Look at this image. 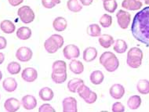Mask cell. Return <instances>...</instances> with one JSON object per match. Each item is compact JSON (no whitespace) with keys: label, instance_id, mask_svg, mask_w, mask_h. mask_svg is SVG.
<instances>
[{"label":"cell","instance_id":"27","mask_svg":"<svg viewBox=\"0 0 149 112\" xmlns=\"http://www.w3.org/2000/svg\"><path fill=\"white\" fill-rule=\"evenodd\" d=\"M137 91L142 95L149 94V81L147 79L139 80L136 84Z\"/></svg>","mask_w":149,"mask_h":112},{"label":"cell","instance_id":"37","mask_svg":"<svg viewBox=\"0 0 149 112\" xmlns=\"http://www.w3.org/2000/svg\"><path fill=\"white\" fill-rule=\"evenodd\" d=\"M111 111L113 112H123L125 111V107L121 102H116L112 104Z\"/></svg>","mask_w":149,"mask_h":112},{"label":"cell","instance_id":"41","mask_svg":"<svg viewBox=\"0 0 149 112\" xmlns=\"http://www.w3.org/2000/svg\"><path fill=\"white\" fill-rule=\"evenodd\" d=\"M79 2L81 3L82 6H90L93 2V0H79Z\"/></svg>","mask_w":149,"mask_h":112},{"label":"cell","instance_id":"17","mask_svg":"<svg viewBox=\"0 0 149 112\" xmlns=\"http://www.w3.org/2000/svg\"><path fill=\"white\" fill-rule=\"evenodd\" d=\"M68 27V21L64 17H57L53 21V28L56 31L61 32L66 30Z\"/></svg>","mask_w":149,"mask_h":112},{"label":"cell","instance_id":"5","mask_svg":"<svg viewBox=\"0 0 149 112\" xmlns=\"http://www.w3.org/2000/svg\"><path fill=\"white\" fill-rule=\"evenodd\" d=\"M17 15L21 22L26 24L33 22L36 18V14L33 10L29 6H23L19 8L17 10Z\"/></svg>","mask_w":149,"mask_h":112},{"label":"cell","instance_id":"45","mask_svg":"<svg viewBox=\"0 0 149 112\" xmlns=\"http://www.w3.org/2000/svg\"><path fill=\"white\" fill-rule=\"evenodd\" d=\"M140 1H145V0H140Z\"/></svg>","mask_w":149,"mask_h":112},{"label":"cell","instance_id":"33","mask_svg":"<svg viewBox=\"0 0 149 112\" xmlns=\"http://www.w3.org/2000/svg\"><path fill=\"white\" fill-rule=\"evenodd\" d=\"M103 6L104 9L107 12L112 13L116 11L118 7V3L116 2V0H104Z\"/></svg>","mask_w":149,"mask_h":112},{"label":"cell","instance_id":"35","mask_svg":"<svg viewBox=\"0 0 149 112\" xmlns=\"http://www.w3.org/2000/svg\"><path fill=\"white\" fill-rule=\"evenodd\" d=\"M100 24L103 28H109L112 24V17L109 14H103L100 18Z\"/></svg>","mask_w":149,"mask_h":112},{"label":"cell","instance_id":"22","mask_svg":"<svg viewBox=\"0 0 149 112\" xmlns=\"http://www.w3.org/2000/svg\"><path fill=\"white\" fill-rule=\"evenodd\" d=\"M39 97L43 101H50L54 97V93L49 87H43L39 93Z\"/></svg>","mask_w":149,"mask_h":112},{"label":"cell","instance_id":"26","mask_svg":"<svg viewBox=\"0 0 149 112\" xmlns=\"http://www.w3.org/2000/svg\"><path fill=\"white\" fill-rule=\"evenodd\" d=\"M128 49V45L126 42L123 39H117L114 42L113 49L117 54H124Z\"/></svg>","mask_w":149,"mask_h":112},{"label":"cell","instance_id":"31","mask_svg":"<svg viewBox=\"0 0 149 112\" xmlns=\"http://www.w3.org/2000/svg\"><path fill=\"white\" fill-rule=\"evenodd\" d=\"M86 32L91 37H99L101 35V28L97 24H92L88 26Z\"/></svg>","mask_w":149,"mask_h":112},{"label":"cell","instance_id":"2","mask_svg":"<svg viewBox=\"0 0 149 112\" xmlns=\"http://www.w3.org/2000/svg\"><path fill=\"white\" fill-rule=\"evenodd\" d=\"M100 64L108 72L116 71L119 67V61L117 56L111 52H104L101 54L99 60Z\"/></svg>","mask_w":149,"mask_h":112},{"label":"cell","instance_id":"30","mask_svg":"<svg viewBox=\"0 0 149 112\" xmlns=\"http://www.w3.org/2000/svg\"><path fill=\"white\" fill-rule=\"evenodd\" d=\"M53 72L55 73H61L67 71V64L64 61H54L52 65Z\"/></svg>","mask_w":149,"mask_h":112},{"label":"cell","instance_id":"14","mask_svg":"<svg viewBox=\"0 0 149 112\" xmlns=\"http://www.w3.org/2000/svg\"><path fill=\"white\" fill-rule=\"evenodd\" d=\"M21 104L23 105L24 109L28 111L35 109L37 107V100L36 97L31 95H26L21 99Z\"/></svg>","mask_w":149,"mask_h":112},{"label":"cell","instance_id":"39","mask_svg":"<svg viewBox=\"0 0 149 112\" xmlns=\"http://www.w3.org/2000/svg\"><path fill=\"white\" fill-rule=\"evenodd\" d=\"M7 46V41L3 36H0V50L4 49Z\"/></svg>","mask_w":149,"mask_h":112},{"label":"cell","instance_id":"42","mask_svg":"<svg viewBox=\"0 0 149 112\" xmlns=\"http://www.w3.org/2000/svg\"><path fill=\"white\" fill-rule=\"evenodd\" d=\"M4 60H5V55L3 53H0V65L3 64Z\"/></svg>","mask_w":149,"mask_h":112},{"label":"cell","instance_id":"29","mask_svg":"<svg viewBox=\"0 0 149 112\" xmlns=\"http://www.w3.org/2000/svg\"><path fill=\"white\" fill-rule=\"evenodd\" d=\"M67 7L72 13H79L82 10V5L79 0H68L67 2Z\"/></svg>","mask_w":149,"mask_h":112},{"label":"cell","instance_id":"7","mask_svg":"<svg viewBox=\"0 0 149 112\" xmlns=\"http://www.w3.org/2000/svg\"><path fill=\"white\" fill-rule=\"evenodd\" d=\"M33 56V52L31 49L26 46H22L16 52V58L21 62H29Z\"/></svg>","mask_w":149,"mask_h":112},{"label":"cell","instance_id":"36","mask_svg":"<svg viewBox=\"0 0 149 112\" xmlns=\"http://www.w3.org/2000/svg\"><path fill=\"white\" fill-rule=\"evenodd\" d=\"M61 0H42V5L46 9H53L55 6L61 3Z\"/></svg>","mask_w":149,"mask_h":112},{"label":"cell","instance_id":"44","mask_svg":"<svg viewBox=\"0 0 149 112\" xmlns=\"http://www.w3.org/2000/svg\"><path fill=\"white\" fill-rule=\"evenodd\" d=\"M2 79H3V73H2V71H0V81L2 80Z\"/></svg>","mask_w":149,"mask_h":112},{"label":"cell","instance_id":"1","mask_svg":"<svg viewBox=\"0 0 149 112\" xmlns=\"http://www.w3.org/2000/svg\"><path fill=\"white\" fill-rule=\"evenodd\" d=\"M131 32L136 40L149 46V6L134 16Z\"/></svg>","mask_w":149,"mask_h":112},{"label":"cell","instance_id":"10","mask_svg":"<svg viewBox=\"0 0 149 112\" xmlns=\"http://www.w3.org/2000/svg\"><path fill=\"white\" fill-rule=\"evenodd\" d=\"M44 48L48 54H54L57 53L60 48L59 44L56 40V38H54V35H52L49 38H47L45 42H44Z\"/></svg>","mask_w":149,"mask_h":112},{"label":"cell","instance_id":"32","mask_svg":"<svg viewBox=\"0 0 149 112\" xmlns=\"http://www.w3.org/2000/svg\"><path fill=\"white\" fill-rule=\"evenodd\" d=\"M51 79L53 81L55 82L56 84H62L67 80V71L61 72V73L52 72Z\"/></svg>","mask_w":149,"mask_h":112},{"label":"cell","instance_id":"23","mask_svg":"<svg viewBox=\"0 0 149 112\" xmlns=\"http://www.w3.org/2000/svg\"><path fill=\"white\" fill-rule=\"evenodd\" d=\"M17 37L21 40H28L31 38V30L29 27H21L16 32Z\"/></svg>","mask_w":149,"mask_h":112},{"label":"cell","instance_id":"40","mask_svg":"<svg viewBox=\"0 0 149 112\" xmlns=\"http://www.w3.org/2000/svg\"><path fill=\"white\" fill-rule=\"evenodd\" d=\"M12 6H17L23 3L24 0H7Z\"/></svg>","mask_w":149,"mask_h":112},{"label":"cell","instance_id":"18","mask_svg":"<svg viewBox=\"0 0 149 112\" xmlns=\"http://www.w3.org/2000/svg\"><path fill=\"white\" fill-rule=\"evenodd\" d=\"M98 42L100 45L103 48L108 49L110 48L111 46L114 45V42H115V40H114V38L110 35H108V34H104V35H100L99 36V38H98Z\"/></svg>","mask_w":149,"mask_h":112},{"label":"cell","instance_id":"13","mask_svg":"<svg viewBox=\"0 0 149 112\" xmlns=\"http://www.w3.org/2000/svg\"><path fill=\"white\" fill-rule=\"evenodd\" d=\"M21 107V102L17 99L11 97L9 98L4 103V108L8 112H16Z\"/></svg>","mask_w":149,"mask_h":112},{"label":"cell","instance_id":"19","mask_svg":"<svg viewBox=\"0 0 149 112\" xmlns=\"http://www.w3.org/2000/svg\"><path fill=\"white\" fill-rule=\"evenodd\" d=\"M69 69L74 74H81L84 71V65L81 61L73 59L69 64Z\"/></svg>","mask_w":149,"mask_h":112},{"label":"cell","instance_id":"8","mask_svg":"<svg viewBox=\"0 0 149 112\" xmlns=\"http://www.w3.org/2000/svg\"><path fill=\"white\" fill-rule=\"evenodd\" d=\"M63 54L67 60L76 59L80 56L79 48L74 44H70L64 47L63 49Z\"/></svg>","mask_w":149,"mask_h":112},{"label":"cell","instance_id":"24","mask_svg":"<svg viewBox=\"0 0 149 112\" xmlns=\"http://www.w3.org/2000/svg\"><path fill=\"white\" fill-rule=\"evenodd\" d=\"M141 105V98L140 96L134 95L129 98L127 100V106L130 110H136Z\"/></svg>","mask_w":149,"mask_h":112},{"label":"cell","instance_id":"12","mask_svg":"<svg viewBox=\"0 0 149 112\" xmlns=\"http://www.w3.org/2000/svg\"><path fill=\"white\" fill-rule=\"evenodd\" d=\"M126 90L123 85L121 84H114L111 86L109 89V93L111 97L116 99H119L123 98L125 95Z\"/></svg>","mask_w":149,"mask_h":112},{"label":"cell","instance_id":"11","mask_svg":"<svg viewBox=\"0 0 149 112\" xmlns=\"http://www.w3.org/2000/svg\"><path fill=\"white\" fill-rule=\"evenodd\" d=\"M21 78L27 82H33L38 78V72L33 67H26L22 71Z\"/></svg>","mask_w":149,"mask_h":112},{"label":"cell","instance_id":"16","mask_svg":"<svg viewBox=\"0 0 149 112\" xmlns=\"http://www.w3.org/2000/svg\"><path fill=\"white\" fill-rule=\"evenodd\" d=\"M97 50L94 47L90 46V47L86 48L83 51L82 58L86 63H90V62L93 61L97 58Z\"/></svg>","mask_w":149,"mask_h":112},{"label":"cell","instance_id":"20","mask_svg":"<svg viewBox=\"0 0 149 112\" xmlns=\"http://www.w3.org/2000/svg\"><path fill=\"white\" fill-rule=\"evenodd\" d=\"M3 89L8 93L14 92L17 88V82L13 78H6L3 82Z\"/></svg>","mask_w":149,"mask_h":112},{"label":"cell","instance_id":"28","mask_svg":"<svg viewBox=\"0 0 149 112\" xmlns=\"http://www.w3.org/2000/svg\"><path fill=\"white\" fill-rule=\"evenodd\" d=\"M83 83H84V81L82 79H79V78L72 79L68 82V89L71 93H77V89L79 87V86Z\"/></svg>","mask_w":149,"mask_h":112},{"label":"cell","instance_id":"6","mask_svg":"<svg viewBox=\"0 0 149 112\" xmlns=\"http://www.w3.org/2000/svg\"><path fill=\"white\" fill-rule=\"evenodd\" d=\"M116 18L118 26L122 29H127L131 22V14L126 10H120L116 13Z\"/></svg>","mask_w":149,"mask_h":112},{"label":"cell","instance_id":"21","mask_svg":"<svg viewBox=\"0 0 149 112\" xmlns=\"http://www.w3.org/2000/svg\"><path fill=\"white\" fill-rule=\"evenodd\" d=\"M0 29L6 34H12L16 30L14 24L9 20H4L0 23Z\"/></svg>","mask_w":149,"mask_h":112},{"label":"cell","instance_id":"25","mask_svg":"<svg viewBox=\"0 0 149 112\" xmlns=\"http://www.w3.org/2000/svg\"><path fill=\"white\" fill-rule=\"evenodd\" d=\"M90 79L93 84L97 86L103 82L104 79V75L101 71H94L90 74Z\"/></svg>","mask_w":149,"mask_h":112},{"label":"cell","instance_id":"15","mask_svg":"<svg viewBox=\"0 0 149 112\" xmlns=\"http://www.w3.org/2000/svg\"><path fill=\"white\" fill-rule=\"evenodd\" d=\"M142 6L143 3L140 0H123L122 3V7L130 11L140 10Z\"/></svg>","mask_w":149,"mask_h":112},{"label":"cell","instance_id":"3","mask_svg":"<svg viewBox=\"0 0 149 112\" xmlns=\"http://www.w3.org/2000/svg\"><path fill=\"white\" fill-rule=\"evenodd\" d=\"M143 57L144 54L141 49L137 47H133L127 53L126 63L131 68H138L141 65Z\"/></svg>","mask_w":149,"mask_h":112},{"label":"cell","instance_id":"43","mask_svg":"<svg viewBox=\"0 0 149 112\" xmlns=\"http://www.w3.org/2000/svg\"><path fill=\"white\" fill-rule=\"evenodd\" d=\"M144 3H145L147 6H149V0H145V1H144Z\"/></svg>","mask_w":149,"mask_h":112},{"label":"cell","instance_id":"4","mask_svg":"<svg viewBox=\"0 0 149 112\" xmlns=\"http://www.w3.org/2000/svg\"><path fill=\"white\" fill-rule=\"evenodd\" d=\"M77 93L82 99H84V101L88 104H92L95 103L97 99V95L95 92L90 90V89L87 86H86L84 83L79 86L77 89Z\"/></svg>","mask_w":149,"mask_h":112},{"label":"cell","instance_id":"34","mask_svg":"<svg viewBox=\"0 0 149 112\" xmlns=\"http://www.w3.org/2000/svg\"><path fill=\"white\" fill-rule=\"evenodd\" d=\"M21 70V64H18L17 62L16 61H13L10 62V64L7 65V71L10 74H17L20 73V71Z\"/></svg>","mask_w":149,"mask_h":112},{"label":"cell","instance_id":"46","mask_svg":"<svg viewBox=\"0 0 149 112\" xmlns=\"http://www.w3.org/2000/svg\"><path fill=\"white\" fill-rule=\"evenodd\" d=\"M102 1H104V0H102Z\"/></svg>","mask_w":149,"mask_h":112},{"label":"cell","instance_id":"9","mask_svg":"<svg viewBox=\"0 0 149 112\" xmlns=\"http://www.w3.org/2000/svg\"><path fill=\"white\" fill-rule=\"evenodd\" d=\"M62 107L64 112H77V100L72 97H66L62 101Z\"/></svg>","mask_w":149,"mask_h":112},{"label":"cell","instance_id":"38","mask_svg":"<svg viewBox=\"0 0 149 112\" xmlns=\"http://www.w3.org/2000/svg\"><path fill=\"white\" fill-rule=\"evenodd\" d=\"M39 112H55V109L49 104H43L39 108Z\"/></svg>","mask_w":149,"mask_h":112}]
</instances>
